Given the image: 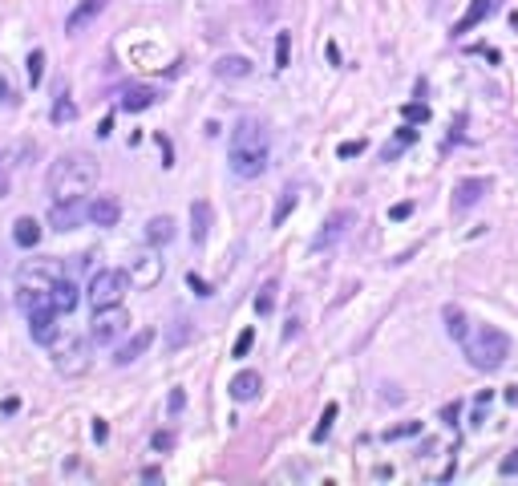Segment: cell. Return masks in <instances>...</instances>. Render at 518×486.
I'll return each mask as SVG.
<instances>
[{"label": "cell", "mask_w": 518, "mask_h": 486, "mask_svg": "<svg viewBox=\"0 0 518 486\" xmlns=\"http://www.w3.org/2000/svg\"><path fill=\"white\" fill-rule=\"evenodd\" d=\"M187 284H191L198 296H210V284H207V280H198V275H187Z\"/></svg>", "instance_id": "cell-42"}, {"label": "cell", "mask_w": 518, "mask_h": 486, "mask_svg": "<svg viewBox=\"0 0 518 486\" xmlns=\"http://www.w3.org/2000/svg\"><path fill=\"white\" fill-rule=\"evenodd\" d=\"M175 239V219L170 215H154L150 223H146V243L150 247H162V243Z\"/></svg>", "instance_id": "cell-21"}, {"label": "cell", "mask_w": 518, "mask_h": 486, "mask_svg": "<svg viewBox=\"0 0 518 486\" xmlns=\"http://www.w3.org/2000/svg\"><path fill=\"white\" fill-rule=\"evenodd\" d=\"M13 239H16V247H37V243H41V223L29 219V215H25V219H16V223H13Z\"/></svg>", "instance_id": "cell-23"}, {"label": "cell", "mask_w": 518, "mask_h": 486, "mask_svg": "<svg viewBox=\"0 0 518 486\" xmlns=\"http://www.w3.org/2000/svg\"><path fill=\"white\" fill-rule=\"evenodd\" d=\"M498 470H502V478H514V474H518V450H510V454H506Z\"/></svg>", "instance_id": "cell-36"}, {"label": "cell", "mask_w": 518, "mask_h": 486, "mask_svg": "<svg viewBox=\"0 0 518 486\" xmlns=\"http://www.w3.org/2000/svg\"><path fill=\"white\" fill-rule=\"evenodd\" d=\"M259 389H263V377H259L255 369H243V373L231 377V397H235V401H255Z\"/></svg>", "instance_id": "cell-18"}, {"label": "cell", "mask_w": 518, "mask_h": 486, "mask_svg": "<svg viewBox=\"0 0 518 486\" xmlns=\"http://www.w3.org/2000/svg\"><path fill=\"white\" fill-rule=\"evenodd\" d=\"M53 280H61V268H57L53 259H29V263H20V272H16V288L49 292Z\"/></svg>", "instance_id": "cell-7"}, {"label": "cell", "mask_w": 518, "mask_h": 486, "mask_svg": "<svg viewBox=\"0 0 518 486\" xmlns=\"http://www.w3.org/2000/svg\"><path fill=\"white\" fill-rule=\"evenodd\" d=\"M0 106H13V94H8V85L0 81Z\"/></svg>", "instance_id": "cell-46"}, {"label": "cell", "mask_w": 518, "mask_h": 486, "mask_svg": "<svg viewBox=\"0 0 518 486\" xmlns=\"http://www.w3.org/2000/svg\"><path fill=\"white\" fill-rule=\"evenodd\" d=\"M296 203H300V187L291 182L288 191L279 194V203H275V211H272V227H284V219L291 215V207H296Z\"/></svg>", "instance_id": "cell-24"}, {"label": "cell", "mask_w": 518, "mask_h": 486, "mask_svg": "<svg viewBox=\"0 0 518 486\" xmlns=\"http://www.w3.org/2000/svg\"><path fill=\"white\" fill-rule=\"evenodd\" d=\"M446 328H450V337L462 344V340H466V332H469V316L457 304H450V308H446Z\"/></svg>", "instance_id": "cell-25"}, {"label": "cell", "mask_w": 518, "mask_h": 486, "mask_svg": "<svg viewBox=\"0 0 518 486\" xmlns=\"http://www.w3.org/2000/svg\"><path fill=\"white\" fill-rule=\"evenodd\" d=\"M150 344H154V328H138L126 344H118V349H113V365H134Z\"/></svg>", "instance_id": "cell-14"}, {"label": "cell", "mask_w": 518, "mask_h": 486, "mask_svg": "<svg viewBox=\"0 0 518 486\" xmlns=\"http://www.w3.org/2000/svg\"><path fill=\"white\" fill-rule=\"evenodd\" d=\"M356 154H365V142H344L340 146V158H356Z\"/></svg>", "instance_id": "cell-40"}, {"label": "cell", "mask_w": 518, "mask_h": 486, "mask_svg": "<svg viewBox=\"0 0 518 486\" xmlns=\"http://www.w3.org/2000/svg\"><path fill=\"white\" fill-rule=\"evenodd\" d=\"M353 223H356V215L348 207H344V211H332V215L324 219V227L312 235V251H328V247H336V243L348 235V227H353Z\"/></svg>", "instance_id": "cell-8"}, {"label": "cell", "mask_w": 518, "mask_h": 486, "mask_svg": "<svg viewBox=\"0 0 518 486\" xmlns=\"http://www.w3.org/2000/svg\"><path fill=\"white\" fill-rule=\"evenodd\" d=\"M413 142H417V130H413V122H409V126H401V130H397V134H393V138L385 142L381 158H385V162H393L397 154H405V150H409Z\"/></svg>", "instance_id": "cell-22"}, {"label": "cell", "mask_w": 518, "mask_h": 486, "mask_svg": "<svg viewBox=\"0 0 518 486\" xmlns=\"http://www.w3.org/2000/svg\"><path fill=\"white\" fill-rule=\"evenodd\" d=\"M89 219V203L85 199H65V203H49V227L53 231H73Z\"/></svg>", "instance_id": "cell-9"}, {"label": "cell", "mask_w": 518, "mask_h": 486, "mask_svg": "<svg viewBox=\"0 0 518 486\" xmlns=\"http://www.w3.org/2000/svg\"><path fill=\"white\" fill-rule=\"evenodd\" d=\"M162 280V259L154 256V251H146V256H138L134 263H130V284H138V288H154Z\"/></svg>", "instance_id": "cell-13"}, {"label": "cell", "mask_w": 518, "mask_h": 486, "mask_svg": "<svg viewBox=\"0 0 518 486\" xmlns=\"http://www.w3.org/2000/svg\"><path fill=\"white\" fill-rule=\"evenodd\" d=\"M267 158H272V134H267V122L247 113L235 122L231 130V150H227V162H231V175L235 178H259L267 170Z\"/></svg>", "instance_id": "cell-1"}, {"label": "cell", "mask_w": 518, "mask_h": 486, "mask_svg": "<svg viewBox=\"0 0 518 486\" xmlns=\"http://www.w3.org/2000/svg\"><path fill=\"white\" fill-rule=\"evenodd\" d=\"M150 446H154V450H170V446H175V434H170V430H158V434L150 437Z\"/></svg>", "instance_id": "cell-38"}, {"label": "cell", "mask_w": 518, "mask_h": 486, "mask_svg": "<svg viewBox=\"0 0 518 486\" xmlns=\"http://www.w3.org/2000/svg\"><path fill=\"white\" fill-rule=\"evenodd\" d=\"M462 349H466V361L478 373H494V369H502L506 356H510V337H506L502 328H494V324H469Z\"/></svg>", "instance_id": "cell-3"}, {"label": "cell", "mask_w": 518, "mask_h": 486, "mask_svg": "<svg viewBox=\"0 0 518 486\" xmlns=\"http://www.w3.org/2000/svg\"><path fill=\"white\" fill-rule=\"evenodd\" d=\"M405 122H413V126H417V122H429V106H421V101H413V106H405Z\"/></svg>", "instance_id": "cell-34"}, {"label": "cell", "mask_w": 518, "mask_h": 486, "mask_svg": "<svg viewBox=\"0 0 518 486\" xmlns=\"http://www.w3.org/2000/svg\"><path fill=\"white\" fill-rule=\"evenodd\" d=\"M57 316H61V312H57L53 304L32 308V312H29V332H32V340H37V344H45V349L53 344V337L61 332V328H57Z\"/></svg>", "instance_id": "cell-10"}, {"label": "cell", "mask_w": 518, "mask_h": 486, "mask_svg": "<svg viewBox=\"0 0 518 486\" xmlns=\"http://www.w3.org/2000/svg\"><path fill=\"white\" fill-rule=\"evenodd\" d=\"M106 4H110V0H81L77 8L69 13V20H65V32H69V37L85 32V29H89V25L97 20V16L106 13Z\"/></svg>", "instance_id": "cell-12"}, {"label": "cell", "mask_w": 518, "mask_h": 486, "mask_svg": "<svg viewBox=\"0 0 518 486\" xmlns=\"http://www.w3.org/2000/svg\"><path fill=\"white\" fill-rule=\"evenodd\" d=\"M187 340H191V320H178V328L170 332V340H166V344H170V349H178V344H187Z\"/></svg>", "instance_id": "cell-35"}, {"label": "cell", "mask_w": 518, "mask_h": 486, "mask_svg": "<svg viewBox=\"0 0 518 486\" xmlns=\"http://www.w3.org/2000/svg\"><path fill=\"white\" fill-rule=\"evenodd\" d=\"M142 478H146V482H162V474H158L154 466H146V470H142Z\"/></svg>", "instance_id": "cell-43"}, {"label": "cell", "mask_w": 518, "mask_h": 486, "mask_svg": "<svg viewBox=\"0 0 518 486\" xmlns=\"http://www.w3.org/2000/svg\"><path fill=\"white\" fill-rule=\"evenodd\" d=\"M251 344H255V328H243L239 337H235V349H231V356H247V353H251Z\"/></svg>", "instance_id": "cell-32"}, {"label": "cell", "mask_w": 518, "mask_h": 486, "mask_svg": "<svg viewBox=\"0 0 518 486\" xmlns=\"http://www.w3.org/2000/svg\"><path fill=\"white\" fill-rule=\"evenodd\" d=\"M182 405H187V393H182V389H170V397H166V409H170V413H182Z\"/></svg>", "instance_id": "cell-39"}, {"label": "cell", "mask_w": 518, "mask_h": 486, "mask_svg": "<svg viewBox=\"0 0 518 486\" xmlns=\"http://www.w3.org/2000/svg\"><path fill=\"white\" fill-rule=\"evenodd\" d=\"M291 65V32L275 37V69H288Z\"/></svg>", "instance_id": "cell-28"}, {"label": "cell", "mask_w": 518, "mask_h": 486, "mask_svg": "<svg viewBox=\"0 0 518 486\" xmlns=\"http://www.w3.org/2000/svg\"><path fill=\"white\" fill-rule=\"evenodd\" d=\"M296 332H300V320H296V316H291V320H288V328H284V337L291 340V337H296Z\"/></svg>", "instance_id": "cell-45"}, {"label": "cell", "mask_w": 518, "mask_h": 486, "mask_svg": "<svg viewBox=\"0 0 518 486\" xmlns=\"http://www.w3.org/2000/svg\"><path fill=\"white\" fill-rule=\"evenodd\" d=\"M215 77H223V81H243V77H251V61L247 57H219L215 61Z\"/></svg>", "instance_id": "cell-20"}, {"label": "cell", "mask_w": 518, "mask_h": 486, "mask_svg": "<svg viewBox=\"0 0 518 486\" xmlns=\"http://www.w3.org/2000/svg\"><path fill=\"white\" fill-rule=\"evenodd\" d=\"M118 219H122V203L118 199H110V194L89 199V223L94 227H118Z\"/></svg>", "instance_id": "cell-15"}, {"label": "cell", "mask_w": 518, "mask_h": 486, "mask_svg": "<svg viewBox=\"0 0 518 486\" xmlns=\"http://www.w3.org/2000/svg\"><path fill=\"white\" fill-rule=\"evenodd\" d=\"M41 77H45V53H41V49H32V53H29V81H32V85H41Z\"/></svg>", "instance_id": "cell-30"}, {"label": "cell", "mask_w": 518, "mask_h": 486, "mask_svg": "<svg viewBox=\"0 0 518 486\" xmlns=\"http://www.w3.org/2000/svg\"><path fill=\"white\" fill-rule=\"evenodd\" d=\"M49 353H53L57 373H65V377H77V373L89 369V344L77 332H57L53 344H49Z\"/></svg>", "instance_id": "cell-4"}, {"label": "cell", "mask_w": 518, "mask_h": 486, "mask_svg": "<svg viewBox=\"0 0 518 486\" xmlns=\"http://www.w3.org/2000/svg\"><path fill=\"white\" fill-rule=\"evenodd\" d=\"M49 118H53V122H57V126H65V122H73V118H77V106H73V97L65 94H57V101H53V113H49Z\"/></svg>", "instance_id": "cell-26"}, {"label": "cell", "mask_w": 518, "mask_h": 486, "mask_svg": "<svg viewBox=\"0 0 518 486\" xmlns=\"http://www.w3.org/2000/svg\"><path fill=\"white\" fill-rule=\"evenodd\" d=\"M106 434H110V430H106V421H94V437H97V442H106Z\"/></svg>", "instance_id": "cell-44"}, {"label": "cell", "mask_w": 518, "mask_h": 486, "mask_svg": "<svg viewBox=\"0 0 518 486\" xmlns=\"http://www.w3.org/2000/svg\"><path fill=\"white\" fill-rule=\"evenodd\" d=\"M77 300H81V292H77V284L73 280H53V288H49V304L57 308V312H73L77 308Z\"/></svg>", "instance_id": "cell-17"}, {"label": "cell", "mask_w": 518, "mask_h": 486, "mask_svg": "<svg viewBox=\"0 0 518 486\" xmlns=\"http://www.w3.org/2000/svg\"><path fill=\"white\" fill-rule=\"evenodd\" d=\"M336 401H328L324 405V413H320V421H316V430H312V442H324L328 437V430H332V421H336Z\"/></svg>", "instance_id": "cell-27"}, {"label": "cell", "mask_w": 518, "mask_h": 486, "mask_svg": "<svg viewBox=\"0 0 518 486\" xmlns=\"http://www.w3.org/2000/svg\"><path fill=\"white\" fill-rule=\"evenodd\" d=\"M486 191H494V178H462L453 187V211H469Z\"/></svg>", "instance_id": "cell-11"}, {"label": "cell", "mask_w": 518, "mask_h": 486, "mask_svg": "<svg viewBox=\"0 0 518 486\" xmlns=\"http://www.w3.org/2000/svg\"><path fill=\"white\" fill-rule=\"evenodd\" d=\"M409 215H413V203H393V207H388V219H393V223H401Z\"/></svg>", "instance_id": "cell-37"}, {"label": "cell", "mask_w": 518, "mask_h": 486, "mask_svg": "<svg viewBox=\"0 0 518 486\" xmlns=\"http://www.w3.org/2000/svg\"><path fill=\"white\" fill-rule=\"evenodd\" d=\"M154 101H158V94H154L150 85H126V89H122V97H118V106H122V110H130V113L150 110Z\"/></svg>", "instance_id": "cell-16"}, {"label": "cell", "mask_w": 518, "mask_h": 486, "mask_svg": "<svg viewBox=\"0 0 518 486\" xmlns=\"http://www.w3.org/2000/svg\"><path fill=\"white\" fill-rule=\"evenodd\" d=\"M130 292V272L122 268H101V272L89 280V304L94 308H110V304H122V296Z\"/></svg>", "instance_id": "cell-5"}, {"label": "cell", "mask_w": 518, "mask_h": 486, "mask_svg": "<svg viewBox=\"0 0 518 486\" xmlns=\"http://www.w3.org/2000/svg\"><path fill=\"white\" fill-rule=\"evenodd\" d=\"M490 401H494V393H490V389H486V393H478V405H474V418H469V425H482Z\"/></svg>", "instance_id": "cell-33"}, {"label": "cell", "mask_w": 518, "mask_h": 486, "mask_svg": "<svg viewBox=\"0 0 518 486\" xmlns=\"http://www.w3.org/2000/svg\"><path fill=\"white\" fill-rule=\"evenodd\" d=\"M457 413H462V405H457V401H453V405H446V409H441L446 425H457Z\"/></svg>", "instance_id": "cell-41"}, {"label": "cell", "mask_w": 518, "mask_h": 486, "mask_svg": "<svg viewBox=\"0 0 518 486\" xmlns=\"http://www.w3.org/2000/svg\"><path fill=\"white\" fill-rule=\"evenodd\" d=\"M97 158L94 154H61V158L49 166L45 187L53 194V203H65V199H85V194L97 187Z\"/></svg>", "instance_id": "cell-2"}, {"label": "cell", "mask_w": 518, "mask_h": 486, "mask_svg": "<svg viewBox=\"0 0 518 486\" xmlns=\"http://www.w3.org/2000/svg\"><path fill=\"white\" fill-rule=\"evenodd\" d=\"M210 219H215V215H210V203L207 199H194L191 203V239L198 243V247H203L207 235H210Z\"/></svg>", "instance_id": "cell-19"}, {"label": "cell", "mask_w": 518, "mask_h": 486, "mask_svg": "<svg viewBox=\"0 0 518 486\" xmlns=\"http://www.w3.org/2000/svg\"><path fill=\"white\" fill-rule=\"evenodd\" d=\"M126 332H130V316H126V308H122V304L94 308V324H89L94 344H118Z\"/></svg>", "instance_id": "cell-6"}, {"label": "cell", "mask_w": 518, "mask_h": 486, "mask_svg": "<svg viewBox=\"0 0 518 486\" xmlns=\"http://www.w3.org/2000/svg\"><path fill=\"white\" fill-rule=\"evenodd\" d=\"M417 434H421V421H405V425L385 430V442H397V437H417Z\"/></svg>", "instance_id": "cell-31"}, {"label": "cell", "mask_w": 518, "mask_h": 486, "mask_svg": "<svg viewBox=\"0 0 518 486\" xmlns=\"http://www.w3.org/2000/svg\"><path fill=\"white\" fill-rule=\"evenodd\" d=\"M272 308H275V284H263L255 296V312L259 316H272Z\"/></svg>", "instance_id": "cell-29"}]
</instances>
